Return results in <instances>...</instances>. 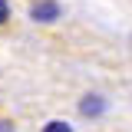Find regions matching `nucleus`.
Wrapping results in <instances>:
<instances>
[{
    "mask_svg": "<svg viewBox=\"0 0 132 132\" xmlns=\"http://www.w3.org/2000/svg\"><path fill=\"white\" fill-rule=\"evenodd\" d=\"M30 20H36V23H53V20H60V3H56V0H33L30 3Z\"/></svg>",
    "mask_w": 132,
    "mask_h": 132,
    "instance_id": "nucleus-1",
    "label": "nucleus"
},
{
    "mask_svg": "<svg viewBox=\"0 0 132 132\" xmlns=\"http://www.w3.org/2000/svg\"><path fill=\"white\" fill-rule=\"evenodd\" d=\"M79 112L82 116H102V112H106V99H102V96H86L79 102Z\"/></svg>",
    "mask_w": 132,
    "mask_h": 132,
    "instance_id": "nucleus-2",
    "label": "nucleus"
},
{
    "mask_svg": "<svg viewBox=\"0 0 132 132\" xmlns=\"http://www.w3.org/2000/svg\"><path fill=\"white\" fill-rule=\"evenodd\" d=\"M43 132H73V126H69V122H63V119H53V122H46V126H43Z\"/></svg>",
    "mask_w": 132,
    "mask_h": 132,
    "instance_id": "nucleus-3",
    "label": "nucleus"
},
{
    "mask_svg": "<svg viewBox=\"0 0 132 132\" xmlns=\"http://www.w3.org/2000/svg\"><path fill=\"white\" fill-rule=\"evenodd\" d=\"M7 20H10V3L0 0V23H7Z\"/></svg>",
    "mask_w": 132,
    "mask_h": 132,
    "instance_id": "nucleus-4",
    "label": "nucleus"
},
{
    "mask_svg": "<svg viewBox=\"0 0 132 132\" xmlns=\"http://www.w3.org/2000/svg\"><path fill=\"white\" fill-rule=\"evenodd\" d=\"M0 132H13V122H0Z\"/></svg>",
    "mask_w": 132,
    "mask_h": 132,
    "instance_id": "nucleus-5",
    "label": "nucleus"
}]
</instances>
